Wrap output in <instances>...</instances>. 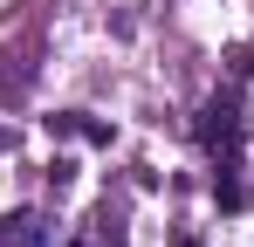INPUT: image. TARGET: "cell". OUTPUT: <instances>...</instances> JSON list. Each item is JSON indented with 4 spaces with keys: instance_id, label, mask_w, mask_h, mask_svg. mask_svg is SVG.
<instances>
[{
    "instance_id": "obj_1",
    "label": "cell",
    "mask_w": 254,
    "mask_h": 247,
    "mask_svg": "<svg viewBox=\"0 0 254 247\" xmlns=\"http://www.w3.org/2000/svg\"><path fill=\"white\" fill-rule=\"evenodd\" d=\"M48 241H55V227H48L42 213H14L0 227V247H48Z\"/></svg>"
},
{
    "instance_id": "obj_2",
    "label": "cell",
    "mask_w": 254,
    "mask_h": 247,
    "mask_svg": "<svg viewBox=\"0 0 254 247\" xmlns=\"http://www.w3.org/2000/svg\"><path fill=\"white\" fill-rule=\"evenodd\" d=\"M76 247H117V220H110V213H96L83 234H76Z\"/></svg>"
}]
</instances>
